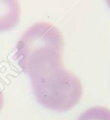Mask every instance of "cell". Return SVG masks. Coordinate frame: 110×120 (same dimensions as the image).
Masks as SVG:
<instances>
[{"instance_id":"1","label":"cell","mask_w":110,"mask_h":120,"mask_svg":"<svg viewBox=\"0 0 110 120\" xmlns=\"http://www.w3.org/2000/svg\"><path fill=\"white\" fill-rule=\"evenodd\" d=\"M27 75L30 77L35 100L47 109L67 112L75 107L82 99V82L65 67L62 55L37 63Z\"/></svg>"},{"instance_id":"4","label":"cell","mask_w":110,"mask_h":120,"mask_svg":"<svg viewBox=\"0 0 110 120\" xmlns=\"http://www.w3.org/2000/svg\"><path fill=\"white\" fill-rule=\"evenodd\" d=\"M4 94L3 91L0 88V112L2 110L3 106H4Z\"/></svg>"},{"instance_id":"2","label":"cell","mask_w":110,"mask_h":120,"mask_svg":"<svg viewBox=\"0 0 110 120\" xmlns=\"http://www.w3.org/2000/svg\"><path fill=\"white\" fill-rule=\"evenodd\" d=\"M65 40L61 31L47 22L35 23L26 30L16 47L15 59L23 70L36 60L55 53H63Z\"/></svg>"},{"instance_id":"3","label":"cell","mask_w":110,"mask_h":120,"mask_svg":"<svg viewBox=\"0 0 110 120\" xmlns=\"http://www.w3.org/2000/svg\"><path fill=\"white\" fill-rule=\"evenodd\" d=\"M21 19L18 0H0V32H7L17 27Z\"/></svg>"}]
</instances>
